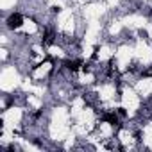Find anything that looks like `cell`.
I'll return each mask as SVG.
<instances>
[{"label": "cell", "instance_id": "1", "mask_svg": "<svg viewBox=\"0 0 152 152\" xmlns=\"http://www.w3.org/2000/svg\"><path fill=\"white\" fill-rule=\"evenodd\" d=\"M22 20H23V18H22L18 13H16V15H11V18L7 20V25H9L11 29H15V27H20V25H22Z\"/></svg>", "mask_w": 152, "mask_h": 152}]
</instances>
